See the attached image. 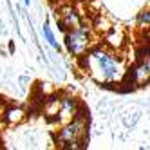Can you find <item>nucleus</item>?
<instances>
[{
  "instance_id": "nucleus-1",
  "label": "nucleus",
  "mask_w": 150,
  "mask_h": 150,
  "mask_svg": "<svg viewBox=\"0 0 150 150\" xmlns=\"http://www.w3.org/2000/svg\"><path fill=\"white\" fill-rule=\"evenodd\" d=\"M78 63L85 74L100 85H121L128 69L127 60L105 44L91 47L81 58H78Z\"/></svg>"
},
{
  "instance_id": "nucleus-2",
  "label": "nucleus",
  "mask_w": 150,
  "mask_h": 150,
  "mask_svg": "<svg viewBox=\"0 0 150 150\" xmlns=\"http://www.w3.org/2000/svg\"><path fill=\"white\" fill-rule=\"evenodd\" d=\"M87 132H89V116L87 110L80 112L72 120L62 123L60 128L54 132V143L58 148L63 150H76L83 148L87 141Z\"/></svg>"
},
{
  "instance_id": "nucleus-3",
  "label": "nucleus",
  "mask_w": 150,
  "mask_h": 150,
  "mask_svg": "<svg viewBox=\"0 0 150 150\" xmlns=\"http://www.w3.org/2000/svg\"><path fill=\"white\" fill-rule=\"evenodd\" d=\"M98 35L92 31V27L89 24H83L76 29L65 31V36H63V44H65V49L69 51V54L72 58H81L85 52H87L91 47H94L98 44Z\"/></svg>"
},
{
  "instance_id": "nucleus-4",
  "label": "nucleus",
  "mask_w": 150,
  "mask_h": 150,
  "mask_svg": "<svg viewBox=\"0 0 150 150\" xmlns=\"http://www.w3.org/2000/svg\"><path fill=\"white\" fill-rule=\"evenodd\" d=\"M56 22H58L60 29L65 33V31H71V29H76V27L83 25L85 18L78 11L76 6L65 2V4H58V7H56Z\"/></svg>"
},
{
  "instance_id": "nucleus-5",
  "label": "nucleus",
  "mask_w": 150,
  "mask_h": 150,
  "mask_svg": "<svg viewBox=\"0 0 150 150\" xmlns=\"http://www.w3.org/2000/svg\"><path fill=\"white\" fill-rule=\"evenodd\" d=\"M146 83H150V63L145 60H134L132 65H128L121 85H128V89H137Z\"/></svg>"
},
{
  "instance_id": "nucleus-6",
  "label": "nucleus",
  "mask_w": 150,
  "mask_h": 150,
  "mask_svg": "<svg viewBox=\"0 0 150 150\" xmlns=\"http://www.w3.org/2000/svg\"><path fill=\"white\" fill-rule=\"evenodd\" d=\"M83 110H85V107H83V103L76 98V96H72L69 92H60V109H58L54 123L62 125V123L72 120L74 116H78Z\"/></svg>"
},
{
  "instance_id": "nucleus-7",
  "label": "nucleus",
  "mask_w": 150,
  "mask_h": 150,
  "mask_svg": "<svg viewBox=\"0 0 150 150\" xmlns=\"http://www.w3.org/2000/svg\"><path fill=\"white\" fill-rule=\"evenodd\" d=\"M27 117V110L20 105H7L2 109V121L6 125H18Z\"/></svg>"
},
{
  "instance_id": "nucleus-8",
  "label": "nucleus",
  "mask_w": 150,
  "mask_h": 150,
  "mask_svg": "<svg viewBox=\"0 0 150 150\" xmlns=\"http://www.w3.org/2000/svg\"><path fill=\"white\" fill-rule=\"evenodd\" d=\"M89 25L92 27V31H94V33L98 35V36H105V35H107V33H109V31L114 27V25L109 22V18H107L105 15H101V13L96 15Z\"/></svg>"
},
{
  "instance_id": "nucleus-9",
  "label": "nucleus",
  "mask_w": 150,
  "mask_h": 150,
  "mask_svg": "<svg viewBox=\"0 0 150 150\" xmlns=\"http://www.w3.org/2000/svg\"><path fill=\"white\" fill-rule=\"evenodd\" d=\"M136 29L141 35L146 33V31H150V7L141 9V11L137 13V16H136Z\"/></svg>"
},
{
  "instance_id": "nucleus-10",
  "label": "nucleus",
  "mask_w": 150,
  "mask_h": 150,
  "mask_svg": "<svg viewBox=\"0 0 150 150\" xmlns=\"http://www.w3.org/2000/svg\"><path fill=\"white\" fill-rule=\"evenodd\" d=\"M42 35H44L45 42H47V44H49L52 49H56V51H62V45L58 44V40H56L54 33H52V29H51L49 22H45V24H44V27H42Z\"/></svg>"
},
{
  "instance_id": "nucleus-11",
  "label": "nucleus",
  "mask_w": 150,
  "mask_h": 150,
  "mask_svg": "<svg viewBox=\"0 0 150 150\" xmlns=\"http://www.w3.org/2000/svg\"><path fill=\"white\" fill-rule=\"evenodd\" d=\"M134 60H145V62L150 63V44L141 42L139 47L136 49V52H134Z\"/></svg>"
},
{
  "instance_id": "nucleus-12",
  "label": "nucleus",
  "mask_w": 150,
  "mask_h": 150,
  "mask_svg": "<svg viewBox=\"0 0 150 150\" xmlns=\"http://www.w3.org/2000/svg\"><path fill=\"white\" fill-rule=\"evenodd\" d=\"M141 36H143V40L146 42V44H150V31H146V33H143Z\"/></svg>"
},
{
  "instance_id": "nucleus-13",
  "label": "nucleus",
  "mask_w": 150,
  "mask_h": 150,
  "mask_svg": "<svg viewBox=\"0 0 150 150\" xmlns=\"http://www.w3.org/2000/svg\"><path fill=\"white\" fill-rule=\"evenodd\" d=\"M29 4H31V0H24V6H27V7H29Z\"/></svg>"
},
{
  "instance_id": "nucleus-14",
  "label": "nucleus",
  "mask_w": 150,
  "mask_h": 150,
  "mask_svg": "<svg viewBox=\"0 0 150 150\" xmlns=\"http://www.w3.org/2000/svg\"><path fill=\"white\" fill-rule=\"evenodd\" d=\"M0 107H2V98H0Z\"/></svg>"
}]
</instances>
